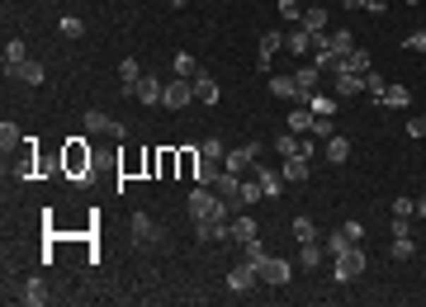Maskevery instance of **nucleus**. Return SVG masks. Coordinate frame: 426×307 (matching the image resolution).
Here are the masks:
<instances>
[{
  "label": "nucleus",
  "mask_w": 426,
  "mask_h": 307,
  "mask_svg": "<svg viewBox=\"0 0 426 307\" xmlns=\"http://www.w3.org/2000/svg\"><path fill=\"white\" fill-rule=\"evenodd\" d=\"M389 231H394V236H412V217H394Z\"/></svg>",
  "instance_id": "45"
},
{
  "label": "nucleus",
  "mask_w": 426,
  "mask_h": 307,
  "mask_svg": "<svg viewBox=\"0 0 426 307\" xmlns=\"http://www.w3.org/2000/svg\"><path fill=\"white\" fill-rule=\"evenodd\" d=\"M403 5H422V0H403Z\"/></svg>",
  "instance_id": "53"
},
{
  "label": "nucleus",
  "mask_w": 426,
  "mask_h": 307,
  "mask_svg": "<svg viewBox=\"0 0 426 307\" xmlns=\"http://www.w3.org/2000/svg\"><path fill=\"white\" fill-rule=\"evenodd\" d=\"M322 156H327L331 166H346V156H350V138H341V133H336V138H327Z\"/></svg>",
  "instance_id": "17"
},
{
  "label": "nucleus",
  "mask_w": 426,
  "mask_h": 307,
  "mask_svg": "<svg viewBox=\"0 0 426 307\" xmlns=\"http://www.w3.org/2000/svg\"><path fill=\"white\" fill-rule=\"evenodd\" d=\"M256 199H266V189H261V180H242V184H237V203H242V208H252Z\"/></svg>",
  "instance_id": "27"
},
{
  "label": "nucleus",
  "mask_w": 426,
  "mask_h": 307,
  "mask_svg": "<svg viewBox=\"0 0 426 307\" xmlns=\"http://www.w3.org/2000/svg\"><path fill=\"white\" fill-rule=\"evenodd\" d=\"M270 95H275V100H299V80L294 76H270Z\"/></svg>",
  "instance_id": "25"
},
{
  "label": "nucleus",
  "mask_w": 426,
  "mask_h": 307,
  "mask_svg": "<svg viewBox=\"0 0 426 307\" xmlns=\"http://www.w3.org/2000/svg\"><path fill=\"white\" fill-rule=\"evenodd\" d=\"M275 156H280V161L284 156H299V133H284V138L275 142Z\"/></svg>",
  "instance_id": "35"
},
{
  "label": "nucleus",
  "mask_w": 426,
  "mask_h": 307,
  "mask_svg": "<svg viewBox=\"0 0 426 307\" xmlns=\"http://www.w3.org/2000/svg\"><path fill=\"white\" fill-rule=\"evenodd\" d=\"M346 236H350V241H355V246L365 241V227H360V222H355V217H350V222H346Z\"/></svg>",
  "instance_id": "48"
},
{
  "label": "nucleus",
  "mask_w": 426,
  "mask_h": 307,
  "mask_svg": "<svg viewBox=\"0 0 426 307\" xmlns=\"http://www.w3.org/2000/svg\"><path fill=\"white\" fill-rule=\"evenodd\" d=\"M256 284H261V275H256V265L247 260V265H232V270H227V289L232 293H247V289H256Z\"/></svg>",
  "instance_id": "6"
},
{
  "label": "nucleus",
  "mask_w": 426,
  "mask_h": 307,
  "mask_svg": "<svg viewBox=\"0 0 426 307\" xmlns=\"http://www.w3.org/2000/svg\"><path fill=\"white\" fill-rule=\"evenodd\" d=\"M294 236H299V246H303V241H317L313 217H294Z\"/></svg>",
  "instance_id": "36"
},
{
  "label": "nucleus",
  "mask_w": 426,
  "mask_h": 307,
  "mask_svg": "<svg viewBox=\"0 0 426 307\" xmlns=\"http://www.w3.org/2000/svg\"><path fill=\"white\" fill-rule=\"evenodd\" d=\"M289 133H313V109L308 104H294V114H289Z\"/></svg>",
  "instance_id": "28"
},
{
  "label": "nucleus",
  "mask_w": 426,
  "mask_h": 307,
  "mask_svg": "<svg viewBox=\"0 0 426 307\" xmlns=\"http://www.w3.org/2000/svg\"><path fill=\"white\" fill-rule=\"evenodd\" d=\"M384 85H389V80L374 76V66H369V71H365V90H369V100H374V104H379V95H384Z\"/></svg>",
  "instance_id": "39"
},
{
  "label": "nucleus",
  "mask_w": 426,
  "mask_h": 307,
  "mask_svg": "<svg viewBox=\"0 0 426 307\" xmlns=\"http://www.w3.org/2000/svg\"><path fill=\"white\" fill-rule=\"evenodd\" d=\"M280 170H284V180H289V184H303V180H308V156H303V152L299 156H284Z\"/></svg>",
  "instance_id": "15"
},
{
  "label": "nucleus",
  "mask_w": 426,
  "mask_h": 307,
  "mask_svg": "<svg viewBox=\"0 0 426 307\" xmlns=\"http://www.w3.org/2000/svg\"><path fill=\"white\" fill-rule=\"evenodd\" d=\"M403 47H408V52H426V29H412L408 38H403Z\"/></svg>",
  "instance_id": "41"
},
{
  "label": "nucleus",
  "mask_w": 426,
  "mask_h": 307,
  "mask_svg": "<svg viewBox=\"0 0 426 307\" xmlns=\"http://www.w3.org/2000/svg\"><path fill=\"white\" fill-rule=\"evenodd\" d=\"M62 33H66V38H81V33H85V24H81L76 15H66L62 19Z\"/></svg>",
  "instance_id": "44"
},
{
  "label": "nucleus",
  "mask_w": 426,
  "mask_h": 307,
  "mask_svg": "<svg viewBox=\"0 0 426 307\" xmlns=\"http://www.w3.org/2000/svg\"><path fill=\"white\" fill-rule=\"evenodd\" d=\"M412 255H417V246H412V236H394V246H389V260H412Z\"/></svg>",
  "instance_id": "33"
},
{
  "label": "nucleus",
  "mask_w": 426,
  "mask_h": 307,
  "mask_svg": "<svg viewBox=\"0 0 426 307\" xmlns=\"http://www.w3.org/2000/svg\"><path fill=\"white\" fill-rule=\"evenodd\" d=\"M161 95H166V85H161L157 76H142V80H138V90H133V100H142V104L157 109V104H161Z\"/></svg>",
  "instance_id": "11"
},
{
  "label": "nucleus",
  "mask_w": 426,
  "mask_h": 307,
  "mask_svg": "<svg viewBox=\"0 0 426 307\" xmlns=\"http://www.w3.org/2000/svg\"><path fill=\"white\" fill-rule=\"evenodd\" d=\"M341 5H346V10H360V5H365V0H341Z\"/></svg>",
  "instance_id": "50"
},
{
  "label": "nucleus",
  "mask_w": 426,
  "mask_h": 307,
  "mask_svg": "<svg viewBox=\"0 0 426 307\" xmlns=\"http://www.w3.org/2000/svg\"><path fill=\"white\" fill-rule=\"evenodd\" d=\"M284 47V33H261V52H256V66L261 71H270V61H275V52Z\"/></svg>",
  "instance_id": "9"
},
{
  "label": "nucleus",
  "mask_w": 426,
  "mask_h": 307,
  "mask_svg": "<svg viewBox=\"0 0 426 307\" xmlns=\"http://www.w3.org/2000/svg\"><path fill=\"white\" fill-rule=\"evenodd\" d=\"M242 255H247V260H252V265H261V260H266V255H270V251H266V241L256 236V241H247V246H242Z\"/></svg>",
  "instance_id": "38"
},
{
  "label": "nucleus",
  "mask_w": 426,
  "mask_h": 307,
  "mask_svg": "<svg viewBox=\"0 0 426 307\" xmlns=\"http://www.w3.org/2000/svg\"><path fill=\"white\" fill-rule=\"evenodd\" d=\"M166 5H171V10H185V5H189V0H166Z\"/></svg>",
  "instance_id": "51"
},
{
  "label": "nucleus",
  "mask_w": 426,
  "mask_h": 307,
  "mask_svg": "<svg viewBox=\"0 0 426 307\" xmlns=\"http://www.w3.org/2000/svg\"><path fill=\"white\" fill-rule=\"evenodd\" d=\"M218 175H223V161H208V156L194 161V184H213Z\"/></svg>",
  "instance_id": "22"
},
{
  "label": "nucleus",
  "mask_w": 426,
  "mask_h": 307,
  "mask_svg": "<svg viewBox=\"0 0 426 307\" xmlns=\"http://www.w3.org/2000/svg\"><path fill=\"white\" fill-rule=\"evenodd\" d=\"M199 156H208V161H223V156H227V147H223L218 138H204V142H199Z\"/></svg>",
  "instance_id": "37"
},
{
  "label": "nucleus",
  "mask_w": 426,
  "mask_h": 307,
  "mask_svg": "<svg viewBox=\"0 0 426 307\" xmlns=\"http://www.w3.org/2000/svg\"><path fill=\"white\" fill-rule=\"evenodd\" d=\"M336 100H355V95L365 90V76H355V71H336Z\"/></svg>",
  "instance_id": "12"
},
{
  "label": "nucleus",
  "mask_w": 426,
  "mask_h": 307,
  "mask_svg": "<svg viewBox=\"0 0 426 307\" xmlns=\"http://www.w3.org/2000/svg\"><path fill=\"white\" fill-rule=\"evenodd\" d=\"M417 213H422V217H426V194H422V199H417Z\"/></svg>",
  "instance_id": "52"
},
{
  "label": "nucleus",
  "mask_w": 426,
  "mask_h": 307,
  "mask_svg": "<svg viewBox=\"0 0 426 307\" xmlns=\"http://www.w3.org/2000/svg\"><path fill=\"white\" fill-rule=\"evenodd\" d=\"M256 180H261V189H266V199H280L284 194V170H270V166H261V161H256Z\"/></svg>",
  "instance_id": "7"
},
{
  "label": "nucleus",
  "mask_w": 426,
  "mask_h": 307,
  "mask_svg": "<svg viewBox=\"0 0 426 307\" xmlns=\"http://www.w3.org/2000/svg\"><path fill=\"white\" fill-rule=\"evenodd\" d=\"M194 100H199V104H218V80L199 71V76H194Z\"/></svg>",
  "instance_id": "20"
},
{
  "label": "nucleus",
  "mask_w": 426,
  "mask_h": 307,
  "mask_svg": "<svg viewBox=\"0 0 426 307\" xmlns=\"http://www.w3.org/2000/svg\"><path fill=\"white\" fill-rule=\"evenodd\" d=\"M299 24H303L308 33H327V10H322V5H308Z\"/></svg>",
  "instance_id": "24"
},
{
  "label": "nucleus",
  "mask_w": 426,
  "mask_h": 307,
  "mask_svg": "<svg viewBox=\"0 0 426 307\" xmlns=\"http://www.w3.org/2000/svg\"><path fill=\"white\" fill-rule=\"evenodd\" d=\"M327 47L346 57V52H355V33H350V29H336V33H327Z\"/></svg>",
  "instance_id": "31"
},
{
  "label": "nucleus",
  "mask_w": 426,
  "mask_h": 307,
  "mask_svg": "<svg viewBox=\"0 0 426 307\" xmlns=\"http://www.w3.org/2000/svg\"><path fill=\"white\" fill-rule=\"evenodd\" d=\"M171 71H175V76H185V80H194V76H199V61L189 57V52H175V61H171Z\"/></svg>",
  "instance_id": "32"
},
{
  "label": "nucleus",
  "mask_w": 426,
  "mask_h": 307,
  "mask_svg": "<svg viewBox=\"0 0 426 307\" xmlns=\"http://www.w3.org/2000/svg\"><path fill=\"white\" fill-rule=\"evenodd\" d=\"M313 138H317V142L336 138V123H331V114H313Z\"/></svg>",
  "instance_id": "34"
},
{
  "label": "nucleus",
  "mask_w": 426,
  "mask_h": 307,
  "mask_svg": "<svg viewBox=\"0 0 426 307\" xmlns=\"http://www.w3.org/2000/svg\"><path fill=\"white\" fill-rule=\"evenodd\" d=\"M379 104H384V109H408L412 104V90H408V85H384Z\"/></svg>",
  "instance_id": "16"
},
{
  "label": "nucleus",
  "mask_w": 426,
  "mask_h": 307,
  "mask_svg": "<svg viewBox=\"0 0 426 307\" xmlns=\"http://www.w3.org/2000/svg\"><path fill=\"white\" fill-rule=\"evenodd\" d=\"M284 47H289V52H299V57H303V52H313V33H308V29L299 24V29H289V33H284Z\"/></svg>",
  "instance_id": "21"
},
{
  "label": "nucleus",
  "mask_w": 426,
  "mask_h": 307,
  "mask_svg": "<svg viewBox=\"0 0 426 307\" xmlns=\"http://www.w3.org/2000/svg\"><path fill=\"white\" fill-rule=\"evenodd\" d=\"M280 15L299 24V19H303V5H299V0H280Z\"/></svg>",
  "instance_id": "43"
},
{
  "label": "nucleus",
  "mask_w": 426,
  "mask_h": 307,
  "mask_svg": "<svg viewBox=\"0 0 426 307\" xmlns=\"http://www.w3.org/2000/svg\"><path fill=\"white\" fill-rule=\"evenodd\" d=\"M119 76H124V95H133V90H138V80H142V66H138V57H124Z\"/></svg>",
  "instance_id": "26"
},
{
  "label": "nucleus",
  "mask_w": 426,
  "mask_h": 307,
  "mask_svg": "<svg viewBox=\"0 0 426 307\" xmlns=\"http://www.w3.org/2000/svg\"><path fill=\"white\" fill-rule=\"evenodd\" d=\"M194 236L199 241H232L227 236V222H194Z\"/></svg>",
  "instance_id": "23"
},
{
  "label": "nucleus",
  "mask_w": 426,
  "mask_h": 307,
  "mask_svg": "<svg viewBox=\"0 0 426 307\" xmlns=\"http://www.w3.org/2000/svg\"><path fill=\"white\" fill-rule=\"evenodd\" d=\"M313 114H336V100H331V95H313Z\"/></svg>",
  "instance_id": "42"
},
{
  "label": "nucleus",
  "mask_w": 426,
  "mask_h": 307,
  "mask_svg": "<svg viewBox=\"0 0 426 307\" xmlns=\"http://www.w3.org/2000/svg\"><path fill=\"white\" fill-rule=\"evenodd\" d=\"M227 236H232L237 246H247V241H256V236H261V222H256L252 213H237V222L227 217Z\"/></svg>",
  "instance_id": "5"
},
{
  "label": "nucleus",
  "mask_w": 426,
  "mask_h": 307,
  "mask_svg": "<svg viewBox=\"0 0 426 307\" xmlns=\"http://www.w3.org/2000/svg\"><path fill=\"white\" fill-rule=\"evenodd\" d=\"M189 100H194V80H185V76L166 80V95H161V104H166V109H185Z\"/></svg>",
  "instance_id": "4"
},
{
  "label": "nucleus",
  "mask_w": 426,
  "mask_h": 307,
  "mask_svg": "<svg viewBox=\"0 0 426 307\" xmlns=\"http://www.w3.org/2000/svg\"><path fill=\"white\" fill-rule=\"evenodd\" d=\"M341 71H355V76H365V71H369V52H365V47L346 52V57H341Z\"/></svg>",
  "instance_id": "30"
},
{
  "label": "nucleus",
  "mask_w": 426,
  "mask_h": 307,
  "mask_svg": "<svg viewBox=\"0 0 426 307\" xmlns=\"http://www.w3.org/2000/svg\"><path fill=\"white\" fill-rule=\"evenodd\" d=\"M256 275H261V284H275V289H284V284L294 279V265L280 260V255H266V260L256 265Z\"/></svg>",
  "instance_id": "3"
},
{
  "label": "nucleus",
  "mask_w": 426,
  "mask_h": 307,
  "mask_svg": "<svg viewBox=\"0 0 426 307\" xmlns=\"http://www.w3.org/2000/svg\"><path fill=\"white\" fill-rule=\"evenodd\" d=\"M19 61H29V47H24V38H10L5 43V71H15Z\"/></svg>",
  "instance_id": "29"
},
{
  "label": "nucleus",
  "mask_w": 426,
  "mask_h": 307,
  "mask_svg": "<svg viewBox=\"0 0 426 307\" xmlns=\"http://www.w3.org/2000/svg\"><path fill=\"white\" fill-rule=\"evenodd\" d=\"M408 133H412V138H426V114H417V119H408Z\"/></svg>",
  "instance_id": "47"
},
{
  "label": "nucleus",
  "mask_w": 426,
  "mask_h": 307,
  "mask_svg": "<svg viewBox=\"0 0 426 307\" xmlns=\"http://www.w3.org/2000/svg\"><path fill=\"white\" fill-rule=\"evenodd\" d=\"M350 246H355V241L346 236V227H336V231L327 236V241H322V251H327V260H341V255H346Z\"/></svg>",
  "instance_id": "14"
},
{
  "label": "nucleus",
  "mask_w": 426,
  "mask_h": 307,
  "mask_svg": "<svg viewBox=\"0 0 426 307\" xmlns=\"http://www.w3.org/2000/svg\"><path fill=\"white\" fill-rule=\"evenodd\" d=\"M313 66L322 71V76H336V71H341V52H331V47H317V52H313Z\"/></svg>",
  "instance_id": "18"
},
{
  "label": "nucleus",
  "mask_w": 426,
  "mask_h": 307,
  "mask_svg": "<svg viewBox=\"0 0 426 307\" xmlns=\"http://www.w3.org/2000/svg\"><path fill=\"white\" fill-rule=\"evenodd\" d=\"M85 133H114V138H124V123H114L100 109H85Z\"/></svg>",
  "instance_id": "8"
},
{
  "label": "nucleus",
  "mask_w": 426,
  "mask_h": 307,
  "mask_svg": "<svg viewBox=\"0 0 426 307\" xmlns=\"http://www.w3.org/2000/svg\"><path fill=\"white\" fill-rule=\"evenodd\" d=\"M365 10H374V15H384V10H389V0H365Z\"/></svg>",
  "instance_id": "49"
},
{
  "label": "nucleus",
  "mask_w": 426,
  "mask_h": 307,
  "mask_svg": "<svg viewBox=\"0 0 426 307\" xmlns=\"http://www.w3.org/2000/svg\"><path fill=\"white\" fill-rule=\"evenodd\" d=\"M10 76H19V80H24V85H43V76H47V71H43V61H19V66H15V71H10Z\"/></svg>",
  "instance_id": "19"
},
{
  "label": "nucleus",
  "mask_w": 426,
  "mask_h": 307,
  "mask_svg": "<svg viewBox=\"0 0 426 307\" xmlns=\"http://www.w3.org/2000/svg\"><path fill=\"white\" fill-rule=\"evenodd\" d=\"M412 213H417V203L412 199H394V217H412Z\"/></svg>",
  "instance_id": "46"
},
{
  "label": "nucleus",
  "mask_w": 426,
  "mask_h": 307,
  "mask_svg": "<svg viewBox=\"0 0 426 307\" xmlns=\"http://www.w3.org/2000/svg\"><path fill=\"white\" fill-rule=\"evenodd\" d=\"M128 227H133V236H138L142 246L161 241V227H157V222H152V217H147V213H133V222H128Z\"/></svg>",
  "instance_id": "10"
},
{
  "label": "nucleus",
  "mask_w": 426,
  "mask_h": 307,
  "mask_svg": "<svg viewBox=\"0 0 426 307\" xmlns=\"http://www.w3.org/2000/svg\"><path fill=\"white\" fill-rule=\"evenodd\" d=\"M0 147H5V152H15V147H19V128H15V123H5V128H0Z\"/></svg>",
  "instance_id": "40"
},
{
  "label": "nucleus",
  "mask_w": 426,
  "mask_h": 307,
  "mask_svg": "<svg viewBox=\"0 0 426 307\" xmlns=\"http://www.w3.org/2000/svg\"><path fill=\"white\" fill-rule=\"evenodd\" d=\"M317 265H327V251H322V241H303V246H299V270H308V275H313Z\"/></svg>",
  "instance_id": "13"
},
{
  "label": "nucleus",
  "mask_w": 426,
  "mask_h": 307,
  "mask_svg": "<svg viewBox=\"0 0 426 307\" xmlns=\"http://www.w3.org/2000/svg\"><path fill=\"white\" fill-rule=\"evenodd\" d=\"M365 265H369V260H365V251H360V246H350L341 260H331V279H336V284H355V279L365 275Z\"/></svg>",
  "instance_id": "2"
},
{
  "label": "nucleus",
  "mask_w": 426,
  "mask_h": 307,
  "mask_svg": "<svg viewBox=\"0 0 426 307\" xmlns=\"http://www.w3.org/2000/svg\"><path fill=\"white\" fill-rule=\"evenodd\" d=\"M232 213L237 208L223 199L213 184H194V189H189V217H194V222H227Z\"/></svg>",
  "instance_id": "1"
}]
</instances>
